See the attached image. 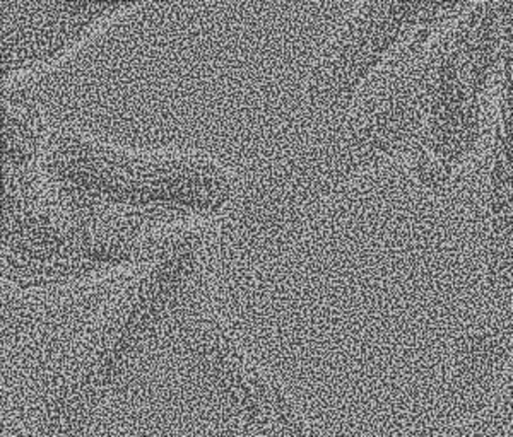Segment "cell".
<instances>
[{
	"label": "cell",
	"instance_id": "6da1fadb",
	"mask_svg": "<svg viewBox=\"0 0 513 437\" xmlns=\"http://www.w3.org/2000/svg\"><path fill=\"white\" fill-rule=\"evenodd\" d=\"M513 45V0L470 2L334 128L276 159L250 182L243 226L285 238L365 173L400 163L442 197L481 147Z\"/></svg>",
	"mask_w": 513,
	"mask_h": 437
},
{
	"label": "cell",
	"instance_id": "7a4b0ae2",
	"mask_svg": "<svg viewBox=\"0 0 513 437\" xmlns=\"http://www.w3.org/2000/svg\"><path fill=\"white\" fill-rule=\"evenodd\" d=\"M42 180L81 219L156 238L235 221L248 194V178L209 151L124 145L72 124L50 125Z\"/></svg>",
	"mask_w": 513,
	"mask_h": 437
},
{
	"label": "cell",
	"instance_id": "3957f363",
	"mask_svg": "<svg viewBox=\"0 0 513 437\" xmlns=\"http://www.w3.org/2000/svg\"><path fill=\"white\" fill-rule=\"evenodd\" d=\"M0 279L4 293L38 296L130 275L165 238L81 219L48 195L42 171L2 174Z\"/></svg>",
	"mask_w": 513,
	"mask_h": 437
},
{
	"label": "cell",
	"instance_id": "277c9868",
	"mask_svg": "<svg viewBox=\"0 0 513 437\" xmlns=\"http://www.w3.org/2000/svg\"><path fill=\"white\" fill-rule=\"evenodd\" d=\"M470 2H361L322 46L283 127L281 154L336 127L397 55H409Z\"/></svg>",
	"mask_w": 513,
	"mask_h": 437
},
{
	"label": "cell",
	"instance_id": "5b68a950",
	"mask_svg": "<svg viewBox=\"0 0 513 437\" xmlns=\"http://www.w3.org/2000/svg\"><path fill=\"white\" fill-rule=\"evenodd\" d=\"M513 353V45L501 75L488 157L485 258L474 310L457 342L469 371L501 366Z\"/></svg>",
	"mask_w": 513,
	"mask_h": 437
},
{
	"label": "cell",
	"instance_id": "8992f818",
	"mask_svg": "<svg viewBox=\"0 0 513 437\" xmlns=\"http://www.w3.org/2000/svg\"><path fill=\"white\" fill-rule=\"evenodd\" d=\"M143 4L0 0L2 89L57 67Z\"/></svg>",
	"mask_w": 513,
	"mask_h": 437
},
{
	"label": "cell",
	"instance_id": "52a82bcc",
	"mask_svg": "<svg viewBox=\"0 0 513 437\" xmlns=\"http://www.w3.org/2000/svg\"><path fill=\"white\" fill-rule=\"evenodd\" d=\"M50 122L36 101L2 91V174L42 170Z\"/></svg>",
	"mask_w": 513,
	"mask_h": 437
}]
</instances>
